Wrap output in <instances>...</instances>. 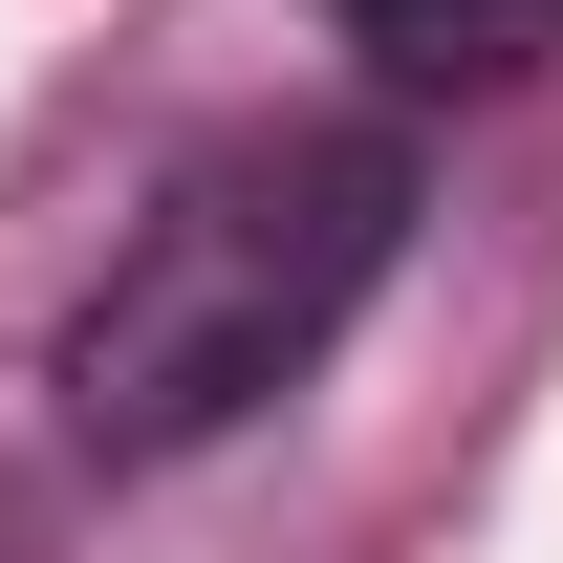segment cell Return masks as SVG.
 I'll return each mask as SVG.
<instances>
[{"label":"cell","instance_id":"6da1fadb","mask_svg":"<svg viewBox=\"0 0 563 563\" xmlns=\"http://www.w3.org/2000/svg\"><path fill=\"white\" fill-rule=\"evenodd\" d=\"M390 239H412V152L390 131H239V152H196L109 239V282L66 325V433L87 455L239 433L261 390H303L347 347V303L390 282Z\"/></svg>","mask_w":563,"mask_h":563},{"label":"cell","instance_id":"7a4b0ae2","mask_svg":"<svg viewBox=\"0 0 563 563\" xmlns=\"http://www.w3.org/2000/svg\"><path fill=\"white\" fill-rule=\"evenodd\" d=\"M347 44H368L390 87H520V66L563 44V0H347Z\"/></svg>","mask_w":563,"mask_h":563}]
</instances>
